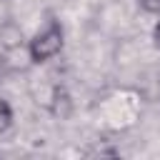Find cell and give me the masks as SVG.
<instances>
[{"instance_id": "2", "label": "cell", "mask_w": 160, "mask_h": 160, "mask_svg": "<svg viewBox=\"0 0 160 160\" xmlns=\"http://www.w3.org/2000/svg\"><path fill=\"white\" fill-rule=\"evenodd\" d=\"M12 120H15V115H12L10 102L0 98V135H2V132H8V130L12 128Z\"/></svg>"}, {"instance_id": "1", "label": "cell", "mask_w": 160, "mask_h": 160, "mask_svg": "<svg viewBox=\"0 0 160 160\" xmlns=\"http://www.w3.org/2000/svg\"><path fill=\"white\" fill-rule=\"evenodd\" d=\"M65 45V32L60 22H48V28H42L30 42H28V55L32 62H48L52 60Z\"/></svg>"}, {"instance_id": "3", "label": "cell", "mask_w": 160, "mask_h": 160, "mask_svg": "<svg viewBox=\"0 0 160 160\" xmlns=\"http://www.w3.org/2000/svg\"><path fill=\"white\" fill-rule=\"evenodd\" d=\"M138 5L150 15H160V0H138Z\"/></svg>"}, {"instance_id": "4", "label": "cell", "mask_w": 160, "mask_h": 160, "mask_svg": "<svg viewBox=\"0 0 160 160\" xmlns=\"http://www.w3.org/2000/svg\"><path fill=\"white\" fill-rule=\"evenodd\" d=\"M152 40L160 45V15H158V22H155V28H152Z\"/></svg>"}]
</instances>
